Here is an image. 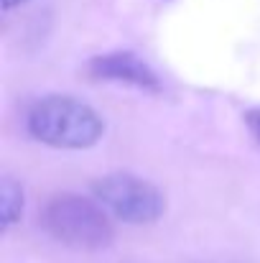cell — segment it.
I'll use <instances>...</instances> for the list:
<instances>
[{
    "instance_id": "6da1fadb",
    "label": "cell",
    "mask_w": 260,
    "mask_h": 263,
    "mask_svg": "<svg viewBox=\"0 0 260 263\" xmlns=\"http://www.w3.org/2000/svg\"><path fill=\"white\" fill-rule=\"evenodd\" d=\"M28 133L51 148L85 151L99 143L105 133L102 115L77 97L46 95L28 112Z\"/></svg>"
},
{
    "instance_id": "7a4b0ae2",
    "label": "cell",
    "mask_w": 260,
    "mask_h": 263,
    "mask_svg": "<svg viewBox=\"0 0 260 263\" xmlns=\"http://www.w3.org/2000/svg\"><path fill=\"white\" fill-rule=\"evenodd\" d=\"M41 228L56 243L77 251H99L115 238L107 210L97 199H87L74 192L54 194L44 204Z\"/></svg>"
},
{
    "instance_id": "3957f363",
    "label": "cell",
    "mask_w": 260,
    "mask_h": 263,
    "mask_svg": "<svg viewBox=\"0 0 260 263\" xmlns=\"http://www.w3.org/2000/svg\"><path fill=\"white\" fill-rule=\"evenodd\" d=\"M94 199L117 220L128 225H148L156 222L166 212L164 192L148 179L128 172H115L92 184Z\"/></svg>"
},
{
    "instance_id": "277c9868",
    "label": "cell",
    "mask_w": 260,
    "mask_h": 263,
    "mask_svg": "<svg viewBox=\"0 0 260 263\" xmlns=\"http://www.w3.org/2000/svg\"><path fill=\"white\" fill-rule=\"evenodd\" d=\"M87 74L97 82H115V85H128L146 92H158L161 82L156 72L133 51H107L97 54L87 62Z\"/></svg>"
},
{
    "instance_id": "5b68a950",
    "label": "cell",
    "mask_w": 260,
    "mask_h": 263,
    "mask_svg": "<svg viewBox=\"0 0 260 263\" xmlns=\"http://www.w3.org/2000/svg\"><path fill=\"white\" fill-rule=\"evenodd\" d=\"M23 215V189L15 179L3 176L0 181V228L8 230Z\"/></svg>"
},
{
    "instance_id": "8992f818",
    "label": "cell",
    "mask_w": 260,
    "mask_h": 263,
    "mask_svg": "<svg viewBox=\"0 0 260 263\" xmlns=\"http://www.w3.org/2000/svg\"><path fill=\"white\" fill-rule=\"evenodd\" d=\"M245 125H248L250 136L255 138V143H258V148H260V107L245 112Z\"/></svg>"
},
{
    "instance_id": "52a82bcc",
    "label": "cell",
    "mask_w": 260,
    "mask_h": 263,
    "mask_svg": "<svg viewBox=\"0 0 260 263\" xmlns=\"http://www.w3.org/2000/svg\"><path fill=\"white\" fill-rule=\"evenodd\" d=\"M21 3H26V0H3V10H10V8H15Z\"/></svg>"
}]
</instances>
